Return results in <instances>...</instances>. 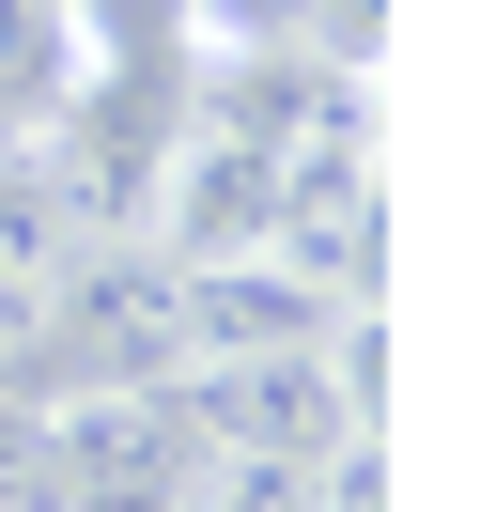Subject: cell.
Wrapping results in <instances>:
<instances>
[{
  "label": "cell",
  "mask_w": 496,
  "mask_h": 512,
  "mask_svg": "<svg viewBox=\"0 0 496 512\" xmlns=\"http://www.w3.org/2000/svg\"><path fill=\"white\" fill-rule=\"evenodd\" d=\"M93 78H109V63H93L78 0H0V156H31Z\"/></svg>",
  "instance_id": "2"
},
{
  "label": "cell",
  "mask_w": 496,
  "mask_h": 512,
  "mask_svg": "<svg viewBox=\"0 0 496 512\" xmlns=\"http://www.w3.org/2000/svg\"><path fill=\"white\" fill-rule=\"evenodd\" d=\"M171 512H326V466H264V450H202Z\"/></svg>",
  "instance_id": "3"
},
{
  "label": "cell",
  "mask_w": 496,
  "mask_h": 512,
  "mask_svg": "<svg viewBox=\"0 0 496 512\" xmlns=\"http://www.w3.org/2000/svg\"><path fill=\"white\" fill-rule=\"evenodd\" d=\"M31 466H47V512H171L202 466V419L171 373H62L31 388Z\"/></svg>",
  "instance_id": "1"
},
{
  "label": "cell",
  "mask_w": 496,
  "mask_h": 512,
  "mask_svg": "<svg viewBox=\"0 0 496 512\" xmlns=\"http://www.w3.org/2000/svg\"><path fill=\"white\" fill-rule=\"evenodd\" d=\"M78 32H93V63H171V32H186V0H78Z\"/></svg>",
  "instance_id": "4"
}]
</instances>
